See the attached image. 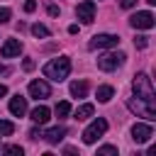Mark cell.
I'll return each mask as SVG.
<instances>
[{
  "label": "cell",
  "mask_w": 156,
  "mask_h": 156,
  "mask_svg": "<svg viewBox=\"0 0 156 156\" xmlns=\"http://www.w3.org/2000/svg\"><path fill=\"white\" fill-rule=\"evenodd\" d=\"M39 136H41L39 129H32V132H29V139H39Z\"/></svg>",
  "instance_id": "f1b7e54d"
},
{
  "label": "cell",
  "mask_w": 156,
  "mask_h": 156,
  "mask_svg": "<svg viewBox=\"0 0 156 156\" xmlns=\"http://www.w3.org/2000/svg\"><path fill=\"white\" fill-rule=\"evenodd\" d=\"M5 95H7V88H5L2 83H0V98H5Z\"/></svg>",
  "instance_id": "f546056e"
},
{
  "label": "cell",
  "mask_w": 156,
  "mask_h": 156,
  "mask_svg": "<svg viewBox=\"0 0 156 156\" xmlns=\"http://www.w3.org/2000/svg\"><path fill=\"white\" fill-rule=\"evenodd\" d=\"M49 107H44V105H37L32 112H29V117H32V122H37V124H46L49 122Z\"/></svg>",
  "instance_id": "5bb4252c"
},
{
  "label": "cell",
  "mask_w": 156,
  "mask_h": 156,
  "mask_svg": "<svg viewBox=\"0 0 156 156\" xmlns=\"http://www.w3.org/2000/svg\"><path fill=\"white\" fill-rule=\"evenodd\" d=\"M105 132H107V119L98 117V119H93V122L85 127V132H83V141H85V144H95Z\"/></svg>",
  "instance_id": "277c9868"
},
{
  "label": "cell",
  "mask_w": 156,
  "mask_h": 156,
  "mask_svg": "<svg viewBox=\"0 0 156 156\" xmlns=\"http://www.w3.org/2000/svg\"><path fill=\"white\" fill-rule=\"evenodd\" d=\"M49 15L56 17V15H58V7H56V5H49Z\"/></svg>",
  "instance_id": "83f0119b"
},
{
  "label": "cell",
  "mask_w": 156,
  "mask_h": 156,
  "mask_svg": "<svg viewBox=\"0 0 156 156\" xmlns=\"http://www.w3.org/2000/svg\"><path fill=\"white\" fill-rule=\"evenodd\" d=\"M22 66H24V71H32V68H34V61H32V58H24Z\"/></svg>",
  "instance_id": "4316f807"
},
{
  "label": "cell",
  "mask_w": 156,
  "mask_h": 156,
  "mask_svg": "<svg viewBox=\"0 0 156 156\" xmlns=\"http://www.w3.org/2000/svg\"><path fill=\"white\" fill-rule=\"evenodd\" d=\"M66 132H68L66 127H51V129H46L41 136L46 139V144H58V141L66 136Z\"/></svg>",
  "instance_id": "4fadbf2b"
},
{
  "label": "cell",
  "mask_w": 156,
  "mask_h": 156,
  "mask_svg": "<svg viewBox=\"0 0 156 156\" xmlns=\"http://www.w3.org/2000/svg\"><path fill=\"white\" fill-rule=\"evenodd\" d=\"M127 107H129V112H134L136 117L156 119V105H154V102H146V100H141V98H136V95H132V98L127 100Z\"/></svg>",
  "instance_id": "3957f363"
},
{
  "label": "cell",
  "mask_w": 156,
  "mask_h": 156,
  "mask_svg": "<svg viewBox=\"0 0 156 156\" xmlns=\"http://www.w3.org/2000/svg\"><path fill=\"white\" fill-rule=\"evenodd\" d=\"M124 54L122 51H107V54H102L100 58H98V68L100 71H115V68H119L122 63H124Z\"/></svg>",
  "instance_id": "5b68a950"
},
{
  "label": "cell",
  "mask_w": 156,
  "mask_h": 156,
  "mask_svg": "<svg viewBox=\"0 0 156 156\" xmlns=\"http://www.w3.org/2000/svg\"><path fill=\"white\" fill-rule=\"evenodd\" d=\"M54 112H56V117H68V115H71V105H68L66 100H61V102L54 107Z\"/></svg>",
  "instance_id": "ac0fdd59"
},
{
  "label": "cell",
  "mask_w": 156,
  "mask_h": 156,
  "mask_svg": "<svg viewBox=\"0 0 156 156\" xmlns=\"http://www.w3.org/2000/svg\"><path fill=\"white\" fill-rule=\"evenodd\" d=\"M68 73H71V61H68L66 56L51 58V61L44 66V76H46L49 80H56V83L66 80V78H68Z\"/></svg>",
  "instance_id": "6da1fadb"
},
{
  "label": "cell",
  "mask_w": 156,
  "mask_h": 156,
  "mask_svg": "<svg viewBox=\"0 0 156 156\" xmlns=\"http://www.w3.org/2000/svg\"><path fill=\"white\" fill-rule=\"evenodd\" d=\"M20 51H22V41H20V39H7V41L2 44V49H0L2 58H12V56H20Z\"/></svg>",
  "instance_id": "8fae6325"
},
{
  "label": "cell",
  "mask_w": 156,
  "mask_h": 156,
  "mask_svg": "<svg viewBox=\"0 0 156 156\" xmlns=\"http://www.w3.org/2000/svg\"><path fill=\"white\" fill-rule=\"evenodd\" d=\"M24 10H27V12H34V10H37V2H34V0H27V2H24Z\"/></svg>",
  "instance_id": "484cf974"
},
{
  "label": "cell",
  "mask_w": 156,
  "mask_h": 156,
  "mask_svg": "<svg viewBox=\"0 0 156 156\" xmlns=\"http://www.w3.org/2000/svg\"><path fill=\"white\" fill-rule=\"evenodd\" d=\"M12 132H15V124L7 119H0V136H10Z\"/></svg>",
  "instance_id": "ffe728a7"
},
{
  "label": "cell",
  "mask_w": 156,
  "mask_h": 156,
  "mask_svg": "<svg viewBox=\"0 0 156 156\" xmlns=\"http://www.w3.org/2000/svg\"><path fill=\"white\" fill-rule=\"evenodd\" d=\"M98 156H117V146L105 144V146H100V149H98Z\"/></svg>",
  "instance_id": "44dd1931"
},
{
  "label": "cell",
  "mask_w": 156,
  "mask_h": 156,
  "mask_svg": "<svg viewBox=\"0 0 156 156\" xmlns=\"http://www.w3.org/2000/svg\"><path fill=\"white\" fill-rule=\"evenodd\" d=\"M10 112H12L15 117H22V115L27 112V98H22V95L10 98Z\"/></svg>",
  "instance_id": "7c38bea8"
},
{
  "label": "cell",
  "mask_w": 156,
  "mask_h": 156,
  "mask_svg": "<svg viewBox=\"0 0 156 156\" xmlns=\"http://www.w3.org/2000/svg\"><path fill=\"white\" fill-rule=\"evenodd\" d=\"M129 24H132L134 29H151V27L156 24V20H154L151 12H136V15L129 17Z\"/></svg>",
  "instance_id": "ba28073f"
},
{
  "label": "cell",
  "mask_w": 156,
  "mask_h": 156,
  "mask_svg": "<svg viewBox=\"0 0 156 156\" xmlns=\"http://www.w3.org/2000/svg\"><path fill=\"white\" fill-rule=\"evenodd\" d=\"M93 112H95V107L90 102H85V105H80L76 110V119H88V117H93Z\"/></svg>",
  "instance_id": "e0dca14e"
},
{
  "label": "cell",
  "mask_w": 156,
  "mask_h": 156,
  "mask_svg": "<svg viewBox=\"0 0 156 156\" xmlns=\"http://www.w3.org/2000/svg\"><path fill=\"white\" fill-rule=\"evenodd\" d=\"M88 90H90L88 80H73V83H71V95H73V98H85Z\"/></svg>",
  "instance_id": "9a60e30c"
},
{
  "label": "cell",
  "mask_w": 156,
  "mask_h": 156,
  "mask_svg": "<svg viewBox=\"0 0 156 156\" xmlns=\"http://www.w3.org/2000/svg\"><path fill=\"white\" fill-rule=\"evenodd\" d=\"M29 95L37 98V100H44V98L51 95V88H49L46 80H32V83H29Z\"/></svg>",
  "instance_id": "30bf717a"
},
{
  "label": "cell",
  "mask_w": 156,
  "mask_h": 156,
  "mask_svg": "<svg viewBox=\"0 0 156 156\" xmlns=\"http://www.w3.org/2000/svg\"><path fill=\"white\" fill-rule=\"evenodd\" d=\"M117 44H119V37L117 34H95L88 41V49H112Z\"/></svg>",
  "instance_id": "8992f818"
},
{
  "label": "cell",
  "mask_w": 156,
  "mask_h": 156,
  "mask_svg": "<svg viewBox=\"0 0 156 156\" xmlns=\"http://www.w3.org/2000/svg\"><path fill=\"white\" fill-rule=\"evenodd\" d=\"M132 88H134V95H136V98H141V100H146V102H154V105H156V90H154L151 78H149L146 73H136V76H134V83H132Z\"/></svg>",
  "instance_id": "7a4b0ae2"
},
{
  "label": "cell",
  "mask_w": 156,
  "mask_h": 156,
  "mask_svg": "<svg viewBox=\"0 0 156 156\" xmlns=\"http://www.w3.org/2000/svg\"><path fill=\"white\" fill-rule=\"evenodd\" d=\"M0 73H5V76H7V73H10V68H7V66H2V63H0Z\"/></svg>",
  "instance_id": "4dcf8cb0"
},
{
  "label": "cell",
  "mask_w": 156,
  "mask_h": 156,
  "mask_svg": "<svg viewBox=\"0 0 156 156\" xmlns=\"http://www.w3.org/2000/svg\"><path fill=\"white\" fill-rule=\"evenodd\" d=\"M32 34H34L37 39H46V37H49L51 32H49V29H46L44 24H32Z\"/></svg>",
  "instance_id": "d6986e66"
},
{
  "label": "cell",
  "mask_w": 156,
  "mask_h": 156,
  "mask_svg": "<svg viewBox=\"0 0 156 156\" xmlns=\"http://www.w3.org/2000/svg\"><path fill=\"white\" fill-rule=\"evenodd\" d=\"M112 95H115V88H112V85H100V88H98V100H100V102H110Z\"/></svg>",
  "instance_id": "2e32d148"
},
{
  "label": "cell",
  "mask_w": 156,
  "mask_h": 156,
  "mask_svg": "<svg viewBox=\"0 0 156 156\" xmlns=\"http://www.w3.org/2000/svg\"><path fill=\"white\" fill-rule=\"evenodd\" d=\"M134 44H136V49H146V46H149V37H144V34H139V37L134 39Z\"/></svg>",
  "instance_id": "7402d4cb"
},
{
  "label": "cell",
  "mask_w": 156,
  "mask_h": 156,
  "mask_svg": "<svg viewBox=\"0 0 156 156\" xmlns=\"http://www.w3.org/2000/svg\"><path fill=\"white\" fill-rule=\"evenodd\" d=\"M76 17H78L83 24H90V22L95 20V2H93V0L78 2V7H76Z\"/></svg>",
  "instance_id": "52a82bcc"
},
{
  "label": "cell",
  "mask_w": 156,
  "mask_h": 156,
  "mask_svg": "<svg viewBox=\"0 0 156 156\" xmlns=\"http://www.w3.org/2000/svg\"><path fill=\"white\" fill-rule=\"evenodd\" d=\"M10 17H12V12H10L7 7H0V24H5Z\"/></svg>",
  "instance_id": "cb8c5ba5"
},
{
  "label": "cell",
  "mask_w": 156,
  "mask_h": 156,
  "mask_svg": "<svg viewBox=\"0 0 156 156\" xmlns=\"http://www.w3.org/2000/svg\"><path fill=\"white\" fill-rule=\"evenodd\" d=\"M5 151H7V154H15V156H22V146H17V144L5 146Z\"/></svg>",
  "instance_id": "603a6c76"
},
{
  "label": "cell",
  "mask_w": 156,
  "mask_h": 156,
  "mask_svg": "<svg viewBox=\"0 0 156 156\" xmlns=\"http://www.w3.org/2000/svg\"><path fill=\"white\" fill-rule=\"evenodd\" d=\"M134 5H136V0H119V7H124V10H129Z\"/></svg>",
  "instance_id": "d4e9b609"
},
{
  "label": "cell",
  "mask_w": 156,
  "mask_h": 156,
  "mask_svg": "<svg viewBox=\"0 0 156 156\" xmlns=\"http://www.w3.org/2000/svg\"><path fill=\"white\" fill-rule=\"evenodd\" d=\"M151 136H154V129H151V124L136 122V124L132 127V139H134L136 144H146V141H149Z\"/></svg>",
  "instance_id": "9c48e42d"
},
{
  "label": "cell",
  "mask_w": 156,
  "mask_h": 156,
  "mask_svg": "<svg viewBox=\"0 0 156 156\" xmlns=\"http://www.w3.org/2000/svg\"><path fill=\"white\" fill-rule=\"evenodd\" d=\"M146 2H149V5H156V0H146Z\"/></svg>",
  "instance_id": "1f68e13d"
}]
</instances>
